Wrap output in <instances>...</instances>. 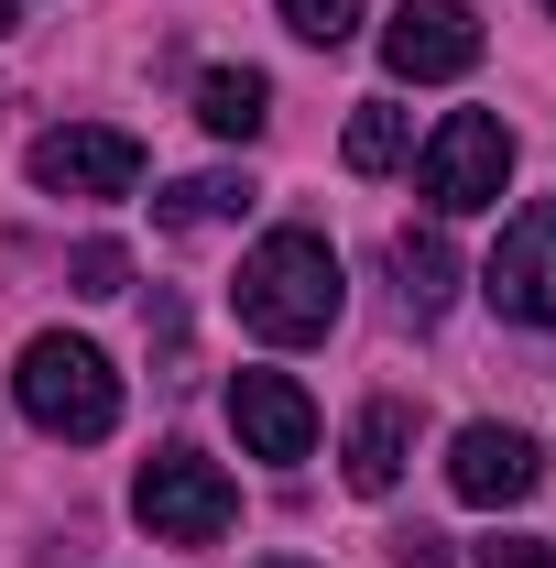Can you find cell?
<instances>
[{
    "label": "cell",
    "instance_id": "cell-1",
    "mask_svg": "<svg viewBox=\"0 0 556 568\" xmlns=\"http://www.w3.org/2000/svg\"><path fill=\"white\" fill-rule=\"evenodd\" d=\"M229 306H240V328H251V339H274V351L328 339V328H339V306H349L339 252H328L317 230H274V241H251V263H240V284H229Z\"/></svg>",
    "mask_w": 556,
    "mask_h": 568
},
{
    "label": "cell",
    "instance_id": "cell-2",
    "mask_svg": "<svg viewBox=\"0 0 556 568\" xmlns=\"http://www.w3.org/2000/svg\"><path fill=\"white\" fill-rule=\"evenodd\" d=\"M11 394H22V416L44 426V437H76V448L121 426V372L87 351V339H66V328L22 339V361H11Z\"/></svg>",
    "mask_w": 556,
    "mask_h": 568
},
{
    "label": "cell",
    "instance_id": "cell-3",
    "mask_svg": "<svg viewBox=\"0 0 556 568\" xmlns=\"http://www.w3.org/2000/svg\"><path fill=\"white\" fill-rule=\"evenodd\" d=\"M132 514L164 536V547H218L229 514H240V493H229V470L197 459V448H153L142 481H132Z\"/></svg>",
    "mask_w": 556,
    "mask_h": 568
},
{
    "label": "cell",
    "instance_id": "cell-4",
    "mask_svg": "<svg viewBox=\"0 0 556 568\" xmlns=\"http://www.w3.org/2000/svg\"><path fill=\"white\" fill-rule=\"evenodd\" d=\"M415 186H425V209H436V219H470V209H491V197L513 186V132H502L491 110H447V121L425 132Z\"/></svg>",
    "mask_w": 556,
    "mask_h": 568
},
{
    "label": "cell",
    "instance_id": "cell-5",
    "mask_svg": "<svg viewBox=\"0 0 556 568\" xmlns=\"http://www.w3.org/2000/svg\"><path fill=\"white\" fill-rule=\"evenodd\" d=\"M481 295L502 306V317H513V328H556V197L513 209L502 252L481 263Z\"/></svg>",
    "mask_w": 556,
    "mask_h": 568
},
{
    "label": "cell",
    "instance_id": "cell-6",
    "mask_svg": "<svg viewBox=\"0 0 556 568\" xmlns=\"http://www.w3.org/2000/svg\"><path fill=\"white\" fill-rule=\"evenodd\" d=\"M33 186L44 197H132L142 186V142L110 121H55L33 142Z\"/></svg>",
    "mask_w": 556,
    "mask_h": 568
},
{
    "label": "cell",
    "instance_id": "cell-7",
    "mask_svg": "<svg viewBox=\"0 0 556 568\" xmlns=\"http://www.w3.org/2000/svg\"><path fill=\"white\" fill-rule=\"evenodd\" d=\"M447 493L502 514V503H535L546 493V448L524 437V426H459L447 437Z\"/></svg>",
    "mask_w": 556,
    "mask_h": 568
},
{
    "label": "cell",
    "instance_id": "cell-8",
    "mask_svg": "<svg viewBox=\"0 0 556 568\" xmlns=\"http://www.w3.org/2000/svg\"><path fill=\"white\" fill-rule=\"evenodd\" d=\"M382 67L436 88V77H470L481 67V11L470 0H404L393 22H382Z\"/></svg>",
    "mask_w": 556,
    "mask_h": 568
},
{
    "label": "cell",
    "instance_id": "cell-9",
    "mask_svg": "<svg viewBox=\"0 0 556 568\" xmlns=\"http://www.w3.org/2000/svg\"><path fill=\"white\" fill-rule=\"evenodd\" d=\"M229 426H240V448L274 459V470H295V459L317 448V405H306L295 372H240V383H229Z\"/></svg>",
    "mask_w": 556,
    "mask_h": 568
},
{
    "label": "cell",
    "instance_id": "cell-10",
    "mask_svg": "<svg viewBox=\"0 0 556 568\" xmlns=\"http://www.w3.org/2000/svg\"><path fill=\"white\" fill-rule=\"evenodd\" d=\"M404 459H415V405H404V394H371V405H360V426H349V493H393V481H404Z\"/></svg>",
    "mask_w": 556,
    "mask_h": 568
},
{
    "label": "cell",
    "instance_id": "cell-11",
    "mask_svg": "<svg viewBox=\"0 0 556 568\" xmlns=\"http://www.w3.org/2000/svg\"><path fill=\"white\" fill-rule=\"evenodd\" d=\"M197 121H208L218 142H251L262 121H274V77L262 67H208L197 77Z\"/></svg>",
    "mask_w": 556,
    "mask_h": 568
},
{
    "label": "cell",
    "instance_id": "cell-12",
    "mask_svg": "<svg viewBox=\"0 0 556 568\" xmlns=\"http://www.w3.org/2000/svg\"><path fill=\"white\" fill-rule=\"evenodd\" d=\"M240 209H251V175H229V164H218V175H175V186L153 197L164 230H218V219H240Z\"/></svg>",
    "mask_w": 556,
    "mask_h": 568
},
{
    "label": "cell",
    "instance_id": "cell-13",
    "mask_svg": "<svg viewBox=\"0 0 556 568\" xmlns=\"http://www.w3.org/2000/svg\"><path fill=\"white\" fill-rule=\"evenodd\" d=\"M393 263H404V306H415V317H436V306L459 295V252H447V230H404Z\"/></svg>",
    "mask_w": 556,
    "mask_h": 568
},
{
    "label": "cell",
    "instance_id": "cell-14",
    "mask_svg": "<svg viewBox=\"0 0 556 568\" xmlns=\"http://www.w3.org/2000/svg\"><path fill=\"white\" fill-rule=\"evenodd\" d=\"M404 132H415V121H404V110H393V99H360V110H349V175H393V164H404Z\"/></svg>",
    "mask_w": 556,
    "mask_h": 568
},
{
    "label": "cell",
    "instance_id": "cell-15",
    "mask_svg": "<svg viewBox=\"0 0 556 568\" xmlns=\"http://www.w3.org/2000/svg\"><path fill=\"white\" fill-rule=\"evenodd\" d=\"M274 11L306 33V44H349V33H360V0H274Z\"/></svg>",
    "mask_w": 556,
    "mask_h": 568
},
{
    "label": "cell",
    "instance_id": "cell-16",
    "mask_svg": "<svg viewBox=\"0 0 556 568\" xmlns=\"http://www.w3.org/2000/svg\"><path fill=\"white\" fill-rule=\"evenodd\" d=\"M76 295H121V284H132V252H121V241H76Z\"/></svg>",
    "mask_w": 556,
    "mask_h": 568
},
{
    "label": "cell",
    "instance_id": "cell-17",
    "mask_svg": "<svg viewBox=\"0 0 556 568\" xmlns=\"http://www.w3.org/2000/svg\"><path fill=\"white\" fill-rule=\"evenodd\" d=\"M481 568H556V547H546V536H491Z\"/></svg>",
    "mask_w": 556,
    "mask_h": 568
},
{
    "label": "cell",
    "instance_id": "cell-18",
    "mask_svg": "<svg viewBox=\"0 0 556 568\" xmlns=\"http://www.w3.org/2000/svg\"><path fill=\"white\" fill-rule=\"evenodd\" d=\"M393 568H447V547H436V536H404V547H393Z\"/></svg>",
    "mask_w": 556,
    "mask_h": 568
},
{
    "label": "cell",
    "instance_id": "cell-19",
    "mask_svg": "<svg viewBox=\"0 0 556 568\" xmlns=\"http://www.w3.org/2000/svg\"><path fill=\"white\" fill-rule=\"evenodd\" d=\"M11 11H22V0H0V33H11Z\"/></svg>",
    "mask_w": 556,
    "mask_h": 568
},
{
    "label": "cell",
    "instance_id": "cell-20",
    "mask_svg": "<svg viewBox=\"0 0 556 568\" xmlns=\"http://www.w3.org/2000/svg\"><path fill=\"white\" fill-rule=\"evenodd\" d=\"M274 568H306V558H274Z\"/></svg>",
    "mask_w": 556,
    "mask_h": 568
},
{
    "label": "cell",
    "instance_id": "cell-21",
    "mask_svg": "<svg viewBox=\"0 0 556 568\" xmlns=\"http://www.w3.org/2000/svg\"><path fill=\"white\" fill-rule=\"evenodd\" d=\"M546 11H556V0H546Z\"/></svg>",
    "mask_w": 556,
    "mask_h": 568
}]
</instances>
